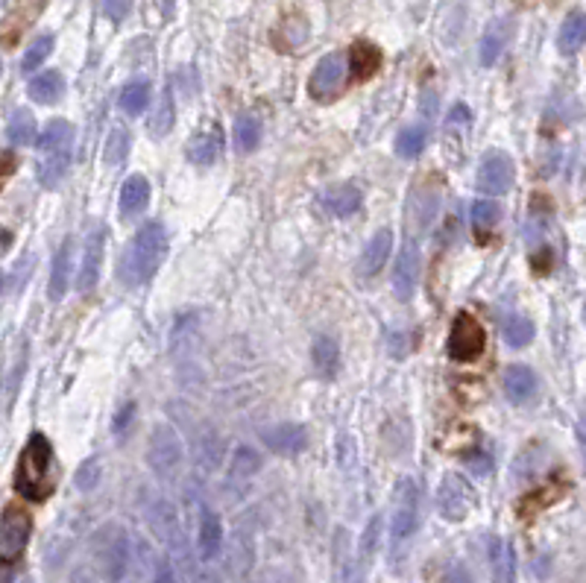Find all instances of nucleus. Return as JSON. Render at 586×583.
<instances>
[{
  "instance_id": "1",
  "label": "nucleus",
  "mask_w": 586,
  "mask_h": 583,
  "mask_svg": "<svg viewBox=\"0 0 586 583\" xmlns=\"http://www.w3.org/2000/svg\"><path fill=\"white\" fill-rule=\"evenodd\" d=\"M56 490V457L45 434H29L15 466V492L33 505H42Z\"/></svg>"
},
{
  "instance_id": "2",
  "label": "nucleus",
  "mask_w": 586,
  "mask_h": 583,
  "mask_svg": "<svg viewBox=\"0 0 586 583\" xmlns=\"http://www.w3.org/2000/svg\"><path fill=\"white\" fill-rule=\"evenodd\" d=\"M167 255V229L159 220H150L129 240L124 261H120V279L129 287L147 285L159 273L161 261Z\"/></svg>"
},
{
  "instance_id": "3",
  "label": "nucleus",
  "mask_w": 586,
  "mask_h": 583,
  "mask_svg": "<svg viewBox=\"0 0 586 583\" xmlns=\"http://www.w3.org/2000/svg\"><path fill=\"white\" fill-rule=\"evenodd\" d=\"M484 346H487V331H484V326L472 314L460 311V314L452 320V328H449V340H446L449 358L458 360V364H469V360L481 355Z\"/></svg>"
},
{
  "instance_id": "4",
  "label": "nucleus",
  "mask_w": 586,
  "mask_h": 583,
  "mask_svg": "<svg viewBox=\"0 0 586 583\" xmlns=\"http://www.w3.org/2000/svg\"><path fill=\"white\" fill-rule=\"evenodd\" d=\"M29 534H33V516L24 507L6 505L4 519H0V557L6 566H15L27 551Z\"/></svg>"
},
{
  "instance_id": "5",
  "label": "nucleus",
  "mask_w": 586,
  "mask_h": 583,
  "mask_svg": "<svg viewBox=\"0 0 586 583\" xmlns=\"http://www.w3.org/2000/svg\"><path fill=\"white\" fill-rule=\"evenodd\" d=\"M513 182H517V162H513L504 150H490V153L481 158L478 174H475L478 190L487 197H501L513 188Z\"/></svg>"
},
{
  "instance_id": "6",
  "label": "nucleus",
  "mask_w": 586,
  "mask_h": 583,
  "mask_svg": "<svg viewBox=\"0 0 586 583\" xmlns=\"http://www.w3.org/2000/svg\"><path fill=\"white\" fill-rule=\"evenodd\" d=\"M343 79H346V59H343V53H329L320 59L314 74H311L308 92L320 103H329L343 92Z\"/></svg>"
},
{
  "instance_id": "7",
  "label": "nucleus",
  "mask_w": 586,
  "mask_h": 583,
  "mask_svg": "<svg viewBox=\"0 0 586 583\" xmlns=\"http://www.w3.org/2000/svg\"><path fill=\"white\" fill-rule=\"evenodd\" d=\"M419 273H422L419 249L413 240H405V247L399 249L396 267H393V290H396V296L402 299V303H411L413 294H417Z\"/></svg>"
},
{
  "instance_id": "8",
  "label": "nucleus",
  "mask_w": 586,
  "mask_h": 583,
  "mask_svg": "<svg viewBox=\"0 0 586 583\" xmlns=\"http://www.w3.org/2000/svg\"><path fill=\"white\" fill-rule=\"evenodd\" d=\"M103 244H106V229L100 223H94V229L88 232L85 253H83V267H79V276H77L79 294H88V290L97 287L100 267H103Z\"/></svg>"
},
{
  "instance_id": "9",
  "label": "nucleus",
  "mask_w": 586,
  "mask_h": 583,
  "mask_svg": "<svg viewBox=\"0 0 586 583\" xmlns=\"http://www.w3.org/2000/svg\"><path fill=\"white\" fill-rule=\"evenodd\" d=\"M261 443L276 455H299L308 446V431L297 422H279L261 431Z\"/></svg>"
},
{
  "instance_id": "10",
  "label": "nucleus",
  "mask_w": 586,
  "mask_h": 583,
  "mask_svg": "<svg viewBox=\"0 0 586 583\" xmlns=\"http://www.w3.org/2000/svg\"><path fill=\"white\" fill-rule=\"evenodd\" d=\"M501 390H504V396H508L510 405H528L540 390L537 373H533L528 364H513V367L504 369Z\"/></svg>"
},
{
  "instance_id": "11",
  "label": "nucleus",
  "mask_w": 586,
  "mask_h": 583,
  "mask_svg": "<svg viewBox=\"0 0 586 583\" xmlns=\"http://www.w3.org/2000/svg\"><path fill=\"white\" fill-rule=\"evenodd\" d=\"M361 203H363V194H361V188L355 182L329 185L320 194V206L331 217H352L361 208Z\"/></svg>"
},
{
  "instance_id": "12",
  "label": "nucleus",
  "mask_w": 586,
  "mask_h": 583,
  "mask_svg": "<svg viewBox=\"0 0 586 583\" xmlns=\"http://www.w3.org/2000/svg\"><path fill=\"white\" fill-rule=\"evenodd\" d=\"M390 249H393V232L390 229H378V232L367 240V247H363V253L358 258V276L361 279L378 276L384 264H387Z\"/></svg>"
},
{
  "instance_id": "13",
  "label": "nucleus",
  "mask_w": 586,
  "mask_h": 583,
  "mask_svg": "<svg viewBox=\"0 0 586 583\" xmlns=\"http://www.w3.org/2000/svg\"><path fill=\"white\" fill-rule=\"evenodd\" d=\"M185 156H188V162H194V165H203V167L215 165L217 158L224 156V133H220L217 126H208L203 133H197L188 141Z\"/></svg>"
},
{
  "instance_id": "14",
  "label": "nucleus",
  "mask_w": 586,
  "mask_h": 583,
  "mask_svg": "<svg viewBox=\"0 0 586 583\" xmlns=\"http://www.w3.org/2000/svg\"><path fill=\"white\" fill-rule=\"evenodd\" d=\"M179 460H182V440L176 437V431L167 425H156L153 437H150V464L161 469V464L176 466Z\"/></svg>"
},
{
  "instance_id": "15",
  "label": "nucleus",
  "mask_w": 586,
  "mask_h": 583,
  "mask_svg": "<svg viewBox=\"0 0 586 583\" xmlns=\"http://www.w3.org/2000/svg\"><path fill=\"white\" fill-rule=\"evenodd\" d=\"M513 29H517V24H513V18H496L487 33H484L481 38V65H496L499 56L504 53V47H508V42L513 38Z\"/></svg>"
},
{
  "instance_id": "16",
  "label": "nucleus",
  "mask_w": 586,
  "mask_h": 583,
  "mask_svg": "<svg viewBox=\"0 0 586 583\" xmlns=\"http://www.w3.org/2000/svg\"><path fill=\"white\" fill-rule=\"evenodd\" d=\"M311 364H314V373L320 378H335L340 369V346L335 337L320 335L311 344Z\"/></svg>"
},
{
  "instance_id": "17",
  "label": "nucleus",
  "mask_w": 586,
  "mask_h": 583,
  "mask_svg": "<svg viewBox=\"0 0 586 583\" xmlns=\"http://www.w3.org/2000/svg\"><path fill=\"white\" fill-rule=\"evenodd\" d=\"M70 156H74V150H59V153L38 156V165H36L38 185L42 188H59L62 185V179L68 176V170H70Z\"/></svg>"
},
{
  "instance_id": "18",
  "label": "nucleus",
  "mask_w": 586,
  "mask_h": 583,
  "mask_svg": "<svg viewBox=\"0 0 586 583\" xmlns=\"http://www.w3.org/2000/svg\"><path fill=\"white\" fill-rule=\"evenodd\" d=\"M147 203H150V182H147V176H141V174L129 176L126 182H124V188H120V215H124V217H135V215H141V211L147 208Z\"/></svg>"
},
{
  "instance_id": "19",
  "label": "nucleus",
  "mask_w": 586,
  "mask_h": 583,
  "mask_svg": "<svg viewBox=\"0 0 586 583\" xmlns=\"http://www.w3.org/2000/svg\"><path fill=\"white\" fill-rule=\"evenodd\" d=\"M70 249H74V240L65 238L53 255V267H50V299L53 303L65 296V290L70 285Z\"/></svg>"
},
{
  "instance_id": "20",
  "label": "nucleus",
  "mask_w": 586,
  "mask_h": 583,
  "mask_svg": "<svg viewBox=\"0 0 586 583\" xmlns=\"http://www.w3.org/2000/svg\"><path fill=\"white\" fill-rule=\"evenodd\" d=\"M378 65H381V50L376 45H370V42L352 45V50H349V70H352V79H355V83L370 79L378 70Z\"/></svg>"
},
{
  "instance_id": "21",
  "label": "nucleus",
  "mask_w": 586,
  "mask_h": 583,
  "mask_svg": "<svg viewBox=\"0 0 586 583\" xmlns=\"http://www.w3.org/2000/svg\"><path fill=\"white\" fill-rule=\"evenodd\" d=\"M59 150H74V126L62 117L50 120L45 133L38 135V156L59 153Z\"/></svg>"
},
{
  "instance_id": "22",
  "label": "nucleus",
  "mask_w": 586,
  "mask_h": 583,
  "mask_svg": "<svg viewBox=\"0 0 586 583\" xmlns=\"http://www.w3.org/2000/svg\"><path fill=\"white\" fill-rule=\"evenodd\" d=\"M36 117L29 109H12L6 117V141L12 147H27L36 141Z\"/></svg>"
},
{
  "instance_id": "23",
  "label": "nucleus",
  "mask_w": 586,
  "mask_h": 583,
  "mask_svg": "<svg viewBox=\"0 0 586 583\" xmlns=\"http://www.w3.org/2000/svg\"><path fill=\"white\" fill-rule=\"evenodd\" d=\"M566 496V481L560 484V481H551V484H542L540 490H533V492H528L522 501H519V514L525 516V519H531L533 514H540V510H545V507H551L554 501H560Z\"/></svg>"
},
{
  "instance_id": "24",
  "label": "nucleus",
  "mask_w": 586,
  "mask_h": 583,
  "mask_svg": "<svg viewBox=\"0 0 586 583\" xmlns=\"http://www.w3.org/2000/svg\"><path fill=\"white\" fill-rule=\"evenodd\" d=\"M27 94L36 100V103H56L59 97L65 94V77L59 70H45L29 79Z\"/></svg>"
},
{
  "instance_id": "25",
  "label": "nucleus",
  "mask_w": 586,
  "mask_h": 583,
  "mask_svg": "<svg viewBox=\"0 0 586 583\" xmlns=\"http://www.w3.org/2000/svg\"><path fill=\"white\" fill-rule=\"evenodd\" d=\"M150 97H153V85L147 79H129V83L120 88V109L126 115H141L150 106Z\"/></svg>"
},
{
  "instance_id": "26",
  "label": "nucleus",
  "mask_w": 586,
  "mask_h": 583,
  "mask_svg": "<svg viewBox=\"0 0 586 583\" xmlns=\"http://www.w3.org/2000/svg\"><path fill=\"white\" fill-rule=\"evenodd\" d=\"M558 45H560V50L566 56L578 53V50L586 45V15L583 12H572L569 18H566L563 27H560Z\"/></svg>"
},
{
  "instance_id": "27",
  "label": "nucleus",
  "mask_w": 586,
  "mask_h": 583,
  "mask_svg": "<svg viewBox=\"0 0 586 583\" xmlns=\"http://www.w3.org/2000/svg\"><path fill=\"white\" fill-rule=\"evenodd\" d=\"M501 337H504V344L513 349L528 346L533 340V323L525 314H510L501 326Z\"/></svg>"
},
{
  "instance_id": "28",
  "label": "nucleus",
  "mask_w": 586,
  "mask_h": 583,
  "mask_svg": "<svg viewBox=\"0 0 586 583\" xmlns=\"http://www.w3.org/2000/svg\"><path fill=\"white\" fill-rule=\"evenodd\" d=\"M261 141V124L258 117H252L249 112H240L235 117V147L238 153H252Z\"/></svg>"
},
{
  "instance_id": "29",
  "label": "nucleus",
  "mask_w": 586,
  "mask_h": 583,
  "mask_svg": "<svg viewBox=\"0 0 586 583\" xmlns=\"http://www.w3.org/2000/svg\"><path fill=\"white\" fill-rule=\"evenodd\" d=\"M428 144V129L426 126H408L402 129L399 138H396V153L402 158H417L422 150Z\"/></svg>"
},
{
  "instance_id": "30",
  "label": "nucleus",
  "mask_w": 586,
  "mask_h": 583,
  "mask_svg": "<svg viewBox=\"0 0 586 583\" xmlns=\"http://www.w3.org/2000/svg\"><path fill=\"white\" fill-rule=\"evenodd\" d=\"M103 156H106V165H109V167L124 165V158L129 156V133H126L124 126H115V129H112V135H109V141H106Z\"/></svg>"
},
{
  "instance_id": "31",
  "label": "nucleus",
  "mask_w": 586,
  "mask_h": 583,
  "mask_svg": "<svg viewBox=\"0 0 586 583\" xmlns=\"http://www.w3.org/2000/svg\"><path fill=\"white\" fill-rule=\"evenodd\" d=\"M469 217H472V226L478 229V232H487V229H492L501 220V206L492 203V199H481V203L472 206Z\"/></svg>"
},
{
  "instance_id": "32",
  "label": "nucleus",
  "mask_w": 586,
  "mask_h": 583,
  "mask_svg": "<svg viewBox=\"0 0 586 583\" xmlns=\"http://www.w3.org/2000/svg\"><path fill=\"white\" fill-rule=\"evenodd\" d=\"M53 53V36H38L33 45L24 50V59H21V70L29 74V70H36L42 62H47V56Z\"/></svg>"
},
{
  "instance_id": "33",
  "label": "nucleus",
  "mask_w": 586,
  "mask_h": 583,
  "mask_svg": "<svg viewBox=\"0 0 586 583\" xmlns=\"http://www.w3.org/2000/svg\"><path fill=\"white\" fill-rule=\"evenodd\" d=\"M170 126H174V97L165 94L159 100L153 117H150V133H153L156 138H161V135L170 133Z\"/></svg>"
},
{
  "instance_id": "34",
  "label": "nucleus",
  "mask_w": 586,
  "mask_h": 583,
  "mask_svg": "<svg viewBox=\"0 0 586 583\" xmlns=\"http://www.w3.org/2000/svg\"><path fill=\"white\" fill-rule=\"evenodd\" d=\"M129 12V0H103V15L112 21H124Z\"/></svg>"
},
{
  "instance_id": "35",
  "label": "nucleus",
  "mask_w": 586,
  "mask_h": 583,
  "mask_svg": "<svg viewBox=\"0 0 586 583\" xmlns=\"http://www.w3.org/2000/svg\"><path fill=\"white\" fill-rule=\"evenodd\" d=\"M133 417H135V405H133V401H129V405H126L124 410H120V417L115 419V431H118V434H124V431L129 428V422H133Z\"/></svg>"
},
{
  "instance_id": "36",
  "label": "nucleus",
  "mask_w": 586,
  "mask_h": 583,
  "mask_svg": "<svg viewBox=\"0 0 586 583\" xmlns=\"http://www.w3.org/2000/svg\"><path fill=\"white\" fill-rule=\"evenodd\" d=\"M578 446L583 451V460H586V414L578 419Z\"/></svg>"
},
{
  "instance_id": "37",
  "label": "nucleus",
  "mask_w": 586,
  "mask_h": 583,
  "mask_svg": "<svg viewBox=\"0 0 586 583\" xmlns=\"http://www.w3.org/2000/svg\"><path fill=\"white\" fill-rule=\"evenodd\" d=\"M583 323H586V305H583Z\"/></svg>"
}]
</instances>
